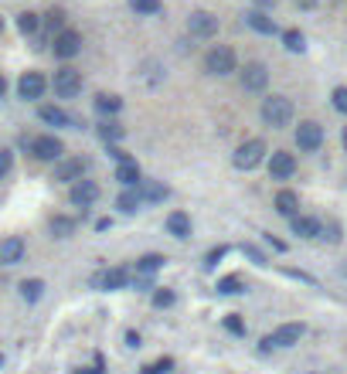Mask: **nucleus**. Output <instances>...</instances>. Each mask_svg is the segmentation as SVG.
<instances>
[{
	"mask_svg": "<svg viewBox=\"0 0 347 374\" xmlns=\"http://www.w3.org/2000/svg\"><path fill=\"white\" fill-rule=\"evenodd\" d=\"M259 116L272 129H286V126L293 123L297 109H293V99H286V95H266L262 106H259Z\"/></svg>",
	"mask_w": 347,
	"mask_h": 374,
	"instance_id": "1",
	"label": "nucleus"
},
{
	"mask_svg": "<svg viewBox=\"0 0 347 374\" xmlns=\"http://www.w3.org/2000/svg\"><path fill=\"white\" fill-rule=\"evenodd\" d=\"M205 72L208 75H215V78H228V75H235L238 72V58H235V51L228 45H215V48H208V55H205Z\"/></svg>",
	"mask_w": 347,
	"mask_h": 374,
	"instance_id": "2",
	"label": "nucleus"
},
{
	"mask_svg": "<svg viewBox=\"0 0 347 374\" xmlns=\"http://www.w3.org/2000/svg\"><path fill=\"white\" fill-rule=\"evenodd\" d=\"M269 154V146L266 140H259V137H252V140H245L242 146L235 150V156H232V164H235L238 171H255L262 160H266Z\"/></svg>",
	"mask_w": 347,
	"mask_h": 374,
	"instance_id": "3",
	"label": "nucleus"
},
{
	"mask_svg": "<svg viewBox=\"0 0 347 374\" xmlns=\"http://www.w3.org/2000/svg\"><path fill=\"white\" fill-rule=\"evenodd\" d=\"M51 89H55L58 99H75V95H82V72L72 68V65H62V68L55 72V78H51Z\"/></svg>",
	"mask_w": 347,
	"mask_h": 374,
	"instance_id": "4",
	"label": "nucleus"
},
{
	"mask_svg": "<svg viewBox=\"0 0 347 374\" xmlns=\"http://www.w3.org/2000/svg\"><path fill=\"white\" fill-rule=\"evenodd\" d=\"M28 146H31V154L38 156L41 164H58V160L65 156V143L58 140L55 133H45V137H34V140L28 143Z\"/></svg>",
	"mask_w": 347,
	"mask_h": 374,
	"instance_id": "5",
	"label": "nucleus"
},
{
	"mask_svg": "<svg viewBox=\"0 0 347 374\" xmlns=\"http://www.w3.org/2000/svg\"><path fill=\"white\" fill-rule=\"evenodd\" d=\"M188 34L191 38H198V41H211V38H218V17L211 14V11H191Z\"/></svg>",
	"mask_w": 347,
	"mask_h": 374,
	"instance_id": "6",
	"label": "nucleus"
},
{
	"mask_svg": "<svg viewBox=\"0 0 347 374\" xmlns=\"http://www.w3.org/2000/svg\"><path fill=\"white\" fill-rule=\"evenodd\" d=\"M238 82H242L245 92H266V85H269L266 62H245V68L238 72Z\"/></svg>",
	"mask_w": 347,
	"mask_h": 374,
	"instance_id": "7",
	"label": "nucleus"
},
{
	"mask_svg": "<svg viewBox=\"0 0 347 374\" xmlns=\"http://www.w3.org/2000/svg\"><path fill=\"white\" fill-rule=\"evenodd\" d=\"M297 146H300V154H316L324 146V126L314 119H303L297 126Z\"/></svg>",
	"mask_w": 347,
	"mask_h": 374,
	"instance_id": "8",
	"label": "nucleus"
},
{
	"mask_svg": "<svg viewBox=\"0 0 347 374\" xmlns=\"http://www.w3.org/2000/svg\"><path fill=\"white\" fill-rule=\"evenodd\" d=\"M51 51H55V58H62V62H72L75 55L82 51V34L72 31V28H65V31L55 34V41H51Z\"/></svg>",
	"mask_w": 347,
	"mask_h": 374,
	"instance_id": "9",
	"label": "nucleus"
},
{
	"mask_svg": "<svg viewBox=\"0 0 347 374\" xmlns=\"http://www.w3.org/2000/svg\"><path fill=\"white\" fill-rule=\"evenodd\" d=\"M89 171V160H82V156H62L58 164H55V181H62V184H75L82 181Z\"/></svg>",
	"mask_w": 347,
	"mask_h": 374,
	"instance_id": "10",
	"label": "nucleus"
},
{
	"mask_svg": "<svg viewBox=\"0 0 347 374\" xmlns=\"http://www.w3.org/2000/svg\"><path fill=\"white\" fill-rule=\"evenodd\" d=\"M68 201L75 204V208H92L95 201H99V184L95 181H89V177H82V181H75V184L68 187Z\"/></svg>",
	"mask_w": 347,
	"mask_h": 374,
	"instance_id": "11",
	"label": "nucleus"
},
{
	"mask_svg": "<svg viewBox=\"0 0 347 374\" xmlns=\"http://www.w3.org/2000/svg\"><path fill=\"white\" fill-rule=\"evenodd\" d=\"M92 286L95 289H127L129 286V272L123 265H112V269H102V272H95L92 276Z\"/></svg>",
	"mask_w": 347,
	"mask_h": 374,
	"instance_id": "12",
	"label": "nucleus"
},
{
	"mask_svg": "<svg viewBox=\"0 0 347 374\" xmlns=\"http://www.w3.org/2000/svg\"><path fill=\"white\" fill-rule=\"evenodd\" d=\"M45 89H48V78L41 75V72H24V75L17 78V95H21V99H28V102L41 99Z\"/></svg>",
	"mask_w": 347,
	"mask_h": 374,
	"instance_id": "13",
	"label": "nucleus"
},
{
	"mask_svg": "<svg viewBox=\"0 0 347 374\" xmlns=\"http://www.w3.org/2000/svg\"><path fill=\"white\" fill-rule=\"evenodd\" d=\"M297 173V156L286 154V150H276V154L269 156V177L272 181H289Z\"/></svg>",
	"mask_w": 347,
	"mask_h": 374,
	"instance_id": "14",
	"label": "nucleus"
},
{
	"mask_svg": "<svg viewBox=\"0 0 347 374\" xmlns=\"http://www.w3.org/2000/svg\"><path fill=\"white\" fill-rule=\"evenodd\" d=\"M24 255H28V245H24V238H17V235H7V238H0V265L24 262Z\"/></svg>",
	"mask_w": 347,
	"mask_h": 374,
	"instance_id": "15",
	"label": "nucleus"
},
{
	"mask_svg": "<svg viewBox=\"0 0 347 374\" xmlns=\"http://www.w3.org/2000/svg\"><path fill=\"white\" fill-rule=\"evenodd\" d=\"M303 333H306L303 324H283L269 333V341H272V347H297L303 341Z\"/></svg>",
	"mask_w": 347,
	"mask_h": 374,
	"instance_id": "16",
	"label": "nucleus"
},
{
	"mask_svg": "<svg viewBox=\"0 0 347 374\" xmlns=\"http://www.w3.org/2000/svg\"><path fill=\"white\" fill-rule=\"evenodd\" d=\"M137 194H140L143 204H160L171 198V191L160 184V181H140V184H137Z\"/></svg>",
	"mask_w": 347,
	"mask_h": 374,
	"instance_id": "17",
	"label": "nucleus"
},
{
	"mask_svg": "<svg viewBox=\"0 0 347 374\" xmlns=\"http://www.w3.org/2000/svg\"><path fill=\"white\" fill-rule=\"evenodd\" d=\"M289 228H293V235H300V238H320L324 221L310 218V215H297V218H289Z\"/></svg>",
	"mask_w": 347,
	"mask_h": 374,
	"instance_id": "18",
	"label": "nucleus"
},
{
	"mask_svg": "<svg viewBox=\"0 0 347 374\" xmlns=\"http://www.w3.org/2000/svg\"><path fill=\"white\" fill-rule=\"evenodd\" d=\"M276 211H279L283 218H297V215H300V194H297V191H279V194H276Z\"/></svg>",
	"mask_w": 347,
	"mask_h": 374,
	"instance_id": "19",
	"label": "nucleus"
},
{
	"mask_svg": "<svg viewBox=\"0 0 347 374\" xmlns=\"http://www.w3.org/2000/svg\"><path fill=\"white\" fill-rule=\"evenodd\" d=\"M167 235H174V238H191V215H184V211H171L167 215Z\"/></svg>",
	"mask_w": 347,
	"mask_h": 374,
	"instance_id": "20",
	"label": "nucleus"
},
{
	"mask_svg": "<svg viewBox=\"0 0 347 374\" xmlns=\"http://www.w3.org/2000/svg\"><path fill=\"white\" fill-rule=\"evenodd\" d=\"M245 24H249L252 31H259V34H276V31H279V28H276V21H272L266 11H255V7L245 14Z\"/></svg>",
	"mask_w": 347,
	"mask_h": 374,
	"instance_id": "21",
	"label": "nucleus"
},
{
	"mask_svg": "<svg viewBox=\"0 0 347 374\" xmlns=\"http://www.w3.org/2000/svg\"><path fill=\"white\" fill-rule=\"evenodd\" d=\"M38 116H41V123L55 126V129H65V126H72V116H68L62 106H41V109H38Z\"/></svg>",
	"mask_w": 347,
	"mask_h": 374,
	"instance_id": "22",
	"label": "nucleus"
},
{
	"mask_svg": "<svg viewBox=\"0 0 347 374\" xmlns=\"http://www.w3.org/2000/svg\"><path fill=\"white\" fill-rule=\"evenodd\" d=\"M116 181L123 187H137L143 181V173H140V167H137V160H129V164H116V173H112Z\"/></svg>",
	"mask_w": 347,
	"mask_h": 374,
	"instance_id": "23",
	"label": "nucleus"
},
{
	"mask_svg": "<svg viewBox=\"0 0 347 374\" xmlns=\"http://www.w3.org/2000/svg\"><path fill=\"white\" fill-rule=\"evenodd\" d=\"M95 133H99V140L106 143V146H112V143H119L123 137H127V129L116 123V119H106V123H99V126H95Z\"/></svg>",
	"mask_w": 347,
	"mask_h": 374,
	"instance_id": "24",
	"label": "nucleus"
},
{
	"mask_svg": "<svg viewBox=\"0 0 347 374\" xmlns=\"http://www.w3.org/2000/svg\"><path fill=\"white\" fill-rule=\"evenodd\" d=\"M75 228H79V221L72 218V215H55V218H51V235H55V238H72Z\"/></svg>",
	"mask_w": 347,
	"mask_h": 374,
	"instance_id": "25",
	"label": "nucleus"
},
{
	"mask_svg": "<svg viewBox=\"0 0 347 374\" xmlns=\"http://www.w3.org/2000/svg\"><path fill=\"white\" fill-rule=\"evenodd\" d=\"M119 109H123V99H119V95H110V92L95 95V112H99V116H116Z\"/></svg>",
	"mask_w": 347,
	"mask_h": 374,
	"instance_id": "26",
	"label": "nucleus"
},
{
	"mask_svg": "<svg viewBox=\"0 0 347 374\" xmlns=\"http://www.w3.org/2000/svg\"><path fill=\"white\" fill-rule=\"evenodd\" d=\"M116 208L123 211V215H137L143 208V201H140V194H137V187H127L119 198H116Z\"/></svg>",
	"mask_w": 347,
	"mask_h": 374,
	"instance_id": "27",
	"label": "nucleus"
},
{
	"mask_svg": "<svg viewBox=\"0 0 347 374\" xmlns=\"http://www.w3.org/2000/svg\"><path fill=\"white\" fill-rule=\"evenodd\" d=\"M215 289H218V296H238V293H245V279L242 276H221Z\"/></svg>",
	"mask_w": 347,
	"mask_h": 374,
	"instance_id": "28",
	"label": "nucleus"
},
{
	"mask_svg": "<svg viewBox=\"0 0 347 374\" xmlns=\"http://www.w3.org/2000/svg\"><path fill=\"white\" fill-rule=\"evenodd\" d=\"M17 289H21V299H24V303H38V299L45 296V279H24Z\"/></svg>",
	"mask_w": 347,
	"mask_h": 374,
	"instance_id": "29",
	"label": "nucleus"
},
{
	"mask_svg": "<svg viewBox=\"0 0 347 374\" xmlns=\"http://www.w3.org/2000/svg\"><path fill=\"white\" fill-rule=\"evenodd\" d=\"M17 31L24 34V38H34V34L41 31V17L31 14V11H24V14L17 17Z\"/></svg>",
	"mask_w": 347,
	"mask_h": 374,
	"instance_id": "30",
	"label": "nucleus"
},
{
	"mask_svg": "<svg viewBox=\"0 0 347 374\" xmlns=\"http://www.w3.org/2000/svg\"><path fill=\"white\" fill-rule=\"evenodd\" d=\"M129 11L137 17H154L164 11V4H160V0H129Z\"/></svg>",
	"mask_w": 347,
	"mask_h": 374,
	"instance_id": "31",
	"label": "nucleus"
},
{
	"mask_svg": "<svg viewBox=\"0 0 347 374\" xmlns=\"http://www.w3.org/2000/svg\"><path fill=\"white\" fill-rule=\"evenodd\" d=\"M164 255H143V259H137V276H154L157 269H164Z\"/></svg>",
	"mask_w": 347,
	"mask_h": 374,
	"instance_id": "32",
	"label": "nucleus"
},
{
	"mask_svg": "<svg viewBox=\"0 0 347 374\" xmlns=\"http://www.w3.org/2000/svg\"><path fill=\"white\" fill-rule=\"evenodd\" d=\"M283 45H286V51H293V55H303V51H306V38H303L297 28H289V31H283Z\"/></svg>",
	"mask_w": 347,
	"mask_h": 374,
	"instance_id": "33",
	"label": "nucleus"
},
{
	"mask_svg": "<svg viewBox=\"0 0 347 374\" xmlns=\"http://www.w3.org/2000/svg\"><path fill=\"white\" fill-rule=\"evenodd\" d=\"M174 299H177V293H174V289H167V286H157V289H154V306H157V310H167V306H174Z\"/></svg>",
	"mask_w": 347,
	"mask_h": 374,
	"instance_id": "34",
	"label": "nucleus"
},
{
	"mask_svg": "<svg viewBox=\"0 0 347 374\" xmlns=\"http://www.w3.org/2000/svg\"><path fill=\"white\" fill-rule=\"evenodd\" d=\"M331 106L341 112V116H347V85H337L331 92Z\"/></svg>",
	"mask_w": 347,
	"mask_h": 374,
	"instance_id": "35",
	"label": "nucleus"
},
{
	"mask_svg": "<svg viewBox=\"0 0 347 374\" xmlns=\"http://www.w3.org/2000/svg\"><path fill=\"white\" fill-rule=\"evenodd\" d=\"M225 330L235 333V337H245V320H242L238 313H228V316H225Z\"/></svg>",
	"mask_w": 347,
	"mask_h": 374,
	"instance_id": "36",
	"label": "nucleus"
},
{
	"mask_svg": "<svg viewBox=\"0 0 347 374\" xmlns=\"http://www.w3.org/2000/svg\"><path fill=\"white\" fill-rule=\"evenodd\" d=\"M320 238L331 242V245H337V242H341V225H337V221H327V225L320 228Z\"/></svg>",
	"mask_w": 347,
	"mask_h": 374,
	"instance_id": "37",
	"label": "nucleus"
},
{
	"mask_svg": "<svg viewBox=\"0 0 347 374\" xmlns=\"http://www.w3.org/2000/svg\"><path fill=\"white\" fill-rule=\"evenodd\" d=\"M167 371H174V360L171 358H160L157 364H146L140 374H167Z\"/></svg>",
	"mask_w": 347,
	"mask_h": 374,
	"instance_id": "38",
	"label": "nucleus"
},
{
	"mask_svg": "<svg viewBox=\"0 0 347 374\" xmlns=\"http://www.w3.org/2000/svg\"><path fill=\"white\" fill-rule=\"evenodd\" d=\"M45 24H48V31H65V14L62 11H51V14H45Z\"/></svg>",
	"mask_w": 347,
	"mask_h": 374,
	"instance_id": "39",
	"label": "nucleus"
},
{
	"mask_svg": "<svg viewBox=\"0 0 347 374\" xmlns=\"http://www.w3.org/2000/svg\"><path fill=\"white\" fill-rule=\"evenodd\" d=\"M14 171V150H0V181Z\"/></svg>",
	"mask_w": 347,
	"mask_h": 374,
	"instance_id": "40",
	"label": "nucleus"
},
{
	"mask_svg": "<svg viewBox=\"0 0 347 374\" xmlns=\"http://www.w3.org/2000/svg\"><path fill=\"white\" fill-rule=\"evenodd\" d=\"M225 255H228V245H218V249H211V252L205 255V269H215V265H218Z\"/></svg>",
	"mask_w": 347,
	"mask_h": 374,
	"instance_id": "41",
	"label": "nucleus"
},
{
	"mask_svg": "<svg viewBox=\"0 0 347 374\" xmlns=\"http://www.w3.org/2000/svg\"><path fill=\"white\" fill-rule=\"evenodd\" d=\"M242 252H245V255H249V259H252L255 265H269V262H266V255L255 249V245H242Z\"/></svg>",
	"mask_w": 347,
	"mask_h": 374,
	"instance_id": "42",
	"label": "nucleus"
},
{
	"mask_svg": "<svg viewBox=\"0 0 347 374\" xmlns=\"http://www.w3.org/2000/svg\"><path fill=\"white\" fill-rule=\"evenodd\" d=\"M127 347H143V337L137 333V330H129L127 333Z\"/></svg>",
	"mask_w": 347,
	"mask_h": 374,
	"instance_id": "43",
	"label": "nucleus"
},
{
	"mask_svg": "<svg viewBox=\"0 0 347 374\" xmlns=\"http://www.w3.org/2000/svg\"><path fill=\"white\" fill-rule=\"evenodd\" d=\"M75 374H106L102 371V358H95V368H82V371H75Z\"/></svg>",
	"mask_w": 347,
	"mask_h": 374,
	"instance_id": "44",
	"label": "nucleus"
},
{
	"mask_svg": "<svg viewBox=\"0 0 347 374\" xmlns=\"http://www.w3.org/2000/svg\"><path fill=\"white\" fill-rule=\"evenodd\" d=\"M112 228V218H99L95 221V232H110Z\"/></svg>",
	"mask_w": 347,
	"mask_h": 374,
	"instance_id": "45",
	"label": "nucleus"
},
{
	"mask_svg": "<svg viewBox=\"0 0 347 374\" xmlns=\"http://www.w3.org/2000/svg\"><path fill=\"white\" fill-rule=\"evenodd\" d=\"M266 242L272 245L276 252H286V242H279V238H272V235H266Z\"/></svg>",
	"mask_w": 347,
	"mask_h": 374,
	"instance_id": "46",
	"label": "nucleus"
},
{
	"mask_svg": "<svg viewBox=\"0 0 347 374\" xmlns=\"http://www.w3.org/2000/svg\"><path fill=\"white\" fill-rule=\"evenodd\" d=\"M276 7V0H255V11H272Z\"/></svg>",
	"mask_w": 347,
	"mask_h": 374,
	"instance_id": "47",
	"label": "nucleus"
},
{
	"mask_svg": "<svg viewBox=\"0 0 347 374\" xmlns=\"http://www.w3.org/2000/svg\"><path fill=\"white\" fill-rule=\"evenodd\" d=\"M297 7H300V11H314L316 0H297Z\"/></svg>",
	"mask_w": 347,
	"mask_h": 374,
	"instance_id": "48",
	"label": "nucleus"
},
{
	"mask_svg": "<svg viewBox=\"0 0 347 374\" xmlns=\"http://www.w3.org/2000/svg\"><path fill=\"white\" fill-rule=\"evenodd\" d=\"M4 95H7V78L0 75V99H4Z\"/></svg>",
	"mask_w": 347,
	"mask_h": 374,
	"instance_id": "49",
	"label": "nucleus"
},
{
	"mask_svg": "<svg viewBox=\"0 0 347 374\" xmlns=\"http://www.w3.org/2000/svg\"><path fill=\"white\" fill-rule=\"evenodd\" d=\"M341 143H344V150H347V126H344V133H341Z\"/></svg>",
	"mask_w": 347,
	"mask_h": 374,
	"instance_id": "50",
	"label": "nucleus"
},
{
	"mask_svg": "<svg viewBox=\"0 0 347 374\" xmlns=\"http://www.w3.org/2000/svg\"><path fill=\"white\" fill-rule=\"evenodd\" d=\"M0 34H4V17H0Z\"/></svg>",
	"mask_w": 347,
	"mask_h": 374,
	"instance_id": "51",
	"label": "nucleus"
},
{
	"mask_svg": "<svg viewBox=\"0 0 347 374\" xmlns=\"http://www.w3.org/2000/svg\"><path fill=\"white\" fill-rule=\"evenodd\" d=\"M0 368H4V358H0Z\"/></svg>",
	"mask_w": 347,
	"mask_h": 374,
	"instance_id": "52",
	"label": "nucleus"
}]
</instances>
